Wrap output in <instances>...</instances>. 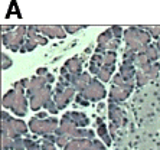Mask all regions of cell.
I'll return each instance as SVG.
<instances>
[{
  "instance_id": "15",
  "label": "cell",
  "mask_w": 160,
  "mask_h": 150,
  "mask_svg": "<svg viewBox=\"0 0 160 150\" xmlns=\"http://www.w3.org/2000/svg\"><path fill=\"white\" fill-rule=\"evenodd\" d=\"M67 116L71 118L72 121L75 123L77 127H87L89 124V118L84 114V112H78V111H71V112H67Z\"/></svg>"
},
{
  "instance_id": "12",
  "label": "cell",
  "mask_w": 160,
  "mask_h": 150,
  "mask_svg": "<svg viewBox=\"0 0 160 150\" xmlns=\"http://www.w3.org/2000/svg\"><path fill=\"white\" fill-rule=\"evenodd\" d=\"M39 32L46 38H58L63 39L67 36V32L62 26H39Z\"/></svg>"
},
{
  "instance_id": "30",
  "label": "cell",
  "mask_w": 160,
  "mask_h": 150,
  "mask_svg": "<svg viewBox=\"0 0 160 150\" xmlns=\"http://www.w3.org/2000/svg\"><path fill=\"white\" fill-rule=\"evenodd\" d=\"M71 137H69V136H58V137H56V144H58V146L59 147H65L68 144V143L71 142Z\"/></svg>"
},
{
  "instance_id": "43",
  "label": "cell",
  "mask_w": 160,
  "mask_h": 150,
  "mask_svg": "<svg viewBox=\"0 0 160 150\" xmlns=\"http://www.w3.org/2000/svg\"><path fill=\"white\" fill-rule=\"evenodd\" d=\"M156 46H157V49H159V51H160V39H159V41H157V45H156Z\"/></svg>"
},
{
  "instance_id": "11",
  "label": "cell",
  "mask_w": 160,
  "mask_h": 150,
  "mask_svg": "<svg viewBox=\"0 0 160 150\" xmlns=\"http://www.w3.org/2000/svg\"><path fill=\"white\" fill-rule=\"evenodd\" d=\"M108 114H110V120H111V126H110V130H116V128H118L121 124H123L124 118H123V112H121V110L117 107V105L110 104V110H108Z\"/></svg>"
},
{
  "instance_id": "36",
  "label": "cell",
  "mask_w": 160,
  "mask_h": 150,
  "mask_svg": "<svg viewBox=\"0 0 160 150\" xmlns=\"http://www.w3.org/2000/svg\"><path fill=\"white\" fill-rule=\"evenodd\" d=\"M91 150H107L105 146L101 143V140H92V147Z\"/></svg>"
},
{
  "instance_id": "7",
  "label": "cell",
  "mask_w": 160,
  "mask_h": 150,
  "mask_svg": "<svg viewBox=\"0 0 160 150\" xmlns=\"http://www.w3.org/2000/svg\"><path fill=\"white\" fill-rule=\"evenodd\" d=\"M3 121H8V136L12 137V139H19L22 134L28 133V126L22 120L10 118V120H3Z\"/></svg>"
},
{
  "instance_id": "8",
  "label": "cell",
  "mask_w": 160,
  "mask_h": 150,
  "mask_svg": "<svg viewBox=\"0 0 160 150\" xmlns=\"http://www.w3.org/2000/svg\"><path fill=\"white\" fill-rule=\"evenodd\" d=\"M75 91H77V90H75V88H72V87H67V88H65V90H62V91H55L53 101L56 102L58 108L62 110V108H65V107L69 104V101L74 98Z\"/></svg>"
},
{
  "instance_id": "5",
  "label": "cell",
  "mask_w": 160,
  "mask_h": 150,
  "mask_svg": "<svg viewBox=\"0 0 160 150\" xmlns=\"http://www.w3.org/2000/svg\"><path fill=\"white\" fill-rule=\"evenodd\" d=\"M81 94L88 101H98V100H102L105 97V88L100 82V79H92L91 84Z\"/></svg>"
},
{
  "instance_id": "21",
  "label": "cell",
  "mask_w": 160,
  "mask_h": 150,
  "mask_svg": "<svg viewBox=\"0 0 160 150\" xmlns=\"http://www.w3.org/2000/svg\"><path fill=\"white\" fill-rule=\"evenodd\" d=\"M134 64L137 65L140 69H144L146 67H149V65H152L153 62L149 59V56L146 55L144 52H140V53H137V58H136V62Z\"/></svg>"
},
{
  "instance_id": "39",
  "label": "cell",
  "mask_w": 160,
  "mask_h": 150,
  "mask_svg": "<svg viewBox=\"0 0 160 150\" xmlns=\"http://www.w3.org/2000/svg\"><path fill=\"white\" fill-rule=\"evenodd\" d=\"M77 102H78V104H81V105H88L89 104V101L87 100L85 97H84V95H82L81 92H79L78 97H77Z\"/></svg>"
},
{
  "instance_id": "1",
  "label": "cell",
  "mask_w": 160,
  "mask_h": 150,
  "mask_svg": "<svg viewBox=\"0 0 160 150\" xmlns=\"http://www.w3.org/2000/svg\"><path fill=\"white\" fill-rule=\"evenodd\" d=\"M150 33L147 30H143L142 28H128L124 32V42L127 49H131L134 52H143L150 42Z\"/></svg>"
},
{
  "instance_id": "37",
  "label": "cell",
  "mask_w": 160,
  "mask_h": 150,
  "mask_svg": "<svg viewBox=\"0 0 160 150\" xmlns=\"http://www.w3.org/2000/svg\"><path fill=\"white\" fill-rule=\"evenodd\" d=\"M84 26H63V29H65V32L67 33H75V32H78V30H81Z\"/></svg>"
},
{
  "instance_id": "38",
  "label": "cell",
  "mask_w": 160,
  "mask_h": 150,
  "mask_svg": "<svg viewBox=\"0 0 160 150\" xmlns=\"http://www.w3.org/2000/svg\"><path fill=\"white\" fill-rule=\"evenodd\" d=\"M111 30H112V33H114V36H116L117 39H120V38L123 36V29H121L120 26H112Z\"/></svg>"
},
{
  "instance_id": "23",
  "label": "cell",
  "mask_w": 160,
  "mask_h": 150,
  "mask_svg": "<svg viewBox=\"0 0 160 150\" xmlns=\"http://www.w3.org/2000/svg\"><path fill=\"white\" fill-rule=\"evenodd\" d=\"M142 71L147 75L149 79H154V78H157V75H159V65L152 64V65H149V67H146L144 69H142Z\"/></svg>"
},
{
  "instance_id": "26",
  "label": "cell",
  "mask_w": 160,
  "mask_h": 150,
  "mask_svg": "<svg viewBox=\"0 0 160 150\" xmlns=\"http://www.w3.org/2000/svg\"><path fill=\"white\" fill-rule=\"evenodd\" d=\"M15 139L9 137L8 134H2V150H13Z\"/></svg>"
},
{
  "instance_id": "41",
  "label": "cell",
  "mask_w": 160,
  "mask_h": 150,
  "mask_svg": "<svg viewBox=\"0 0 160 150\" xmlns=\"http://www.w3.org/2000/svg\"><path fill=\"white\" fill-rule=\"evenodd\" d=\"M28 150H42V147H41V146H39V144H38V143H36L35 146H32V147H30V149H28Z\"/></svg>"
},
{
  "instance_id": "28",
  "label": "cell",
  "mask_w": 160,
  "mask_h": 150,
  "mask_svg": "<svg viewBox=\"0 0 160 150\" xmlns=\"http://www.w3.org/2000/svg\"><path fill=\"white\" fill-rule=\"evenodd\" d=\"M38 46V42L35 41V39H29V38H26V42H25V45L22 46V52H30V51H33L35 48Z\"/></svg>"
},
{
  "instance_id": "17",
  "label": "cell",
  "mask_w": 160,
  "mask_h": 150,
  "mask_svg": "<svg viewBox=\"0 0 160 150\" xmlns=\"http://www.w3.org/2000/svg\"><path fill=\"white\" fill-rule=\"evenodd\" d=\"M121 77H123L126 81H128V82H131L133 81V78L136 77V74H137V71L134 69L133 65H126L123 64L121 65V68H120V72H118Z\"/></svg>"
},
{
  "instance_id": "32",
  "label": "cell",
  "mask_w": 160,
  "mask_h": 150,
  "mask_svg": "<svg viewBox=\"0 0 160 150\" xmlns=\"http://www.w3.org/2000/svg\"><path fill=\"white\" fill-rule=\"evenodd\" d=\"M13 150H26L25 146V139H15V144H13Z\"/></svg>"
},
{
  "instance_id": "10",
  "label": "cell",
  "mask_w": 160,
  "mask_h": 150,
  "mask_svg": "<svg viewBox=\"0 0 160 150\" xmlns=\"http://www.w3.org/2000/svg\"><path fill=\"white\" fill-rule=\"evenodd\" d=\"M46 85H49L48 79H46V77H39V75H36V77H33V78L29 79V84H28V95H32V94L38 92V91L43 90Z\"/></svg>"
},
{
  "instance_id": "3",
  "label": "cell",
  "mask_w": 160,
  "mask_h": 150,
  "mask_svg": "<svg viewBox=\"0 0 160 150\" xmlns=\"http://www.w3.org/2000/svg\"><path fill=\"white\" fill-rule=\"evenodd\" d=\"M26 35H28L26 26H18L13 32L3 33L2 41H3V45L10 48L12 51H19V49H22V46L26 42Z\"/></svg>"
},
{
  "instance_id": "16",
  "label": "cell",
  "mask_w": 160,
  "mask_h": 150,
  "mask_svg": "<svg viewBox=\"0 0 160 150\" xmlns=\"http://www.w3.org/2000/svg\"><path fill=\"white\" fill-rule=\"evenodd\" d=\"M63 68H67V71L69 72V74H74V75L81 74L82 59L81 58H72V59L67 61V64H65V67Z\"/></svg>"
},
{
  "instance_id": "29",
  "label": "cell",
  "mask_w": 160,
  "mask_h": 150,
  "mask_svg": "<svg viewBox=\"0 0 160 150\" xmlns=\"http://www.w3.org/2000/svg\"><path fill=\"white\" fill-rule=\"evenodd\" d=\"M147 81H149L147 75H146L142 69L137 71V74H136V82H137V85H144V84H147Z\"/></svg>"
},
{
  "instance_id": "2",
  "label": "cell",
  "mask_w": 160,
  "mask_h": 150,
  "mask_svg": "<svg viewBox=\"0 0 160 150\" xmlns=\"http://www.w3.org/2000/svg\"><path fill=\"white\" fill-rule=\"evenodd\" d=\"M29 127L32 133L39 136H46V134H53L58 130V120L55 117H49V118H38L33 117L29 121Z\"/></svg>"
},
{
  "instance_id": "14",
  "label": "cell",
  "mask_w": 160,
  "mask_h": 150,
  "mask_svg": "<svg viewBox=\"0 0 160 150\" xmlns=\"http://www.w3.org/2000/svg\"><path fill=\"white\" fill-rule=\"evenodd\" d=\"M131 91L127 90V88H121V87H111V91H110V98L111 101H124L128 95H130Z\"/></svg>"
},
{
  "instance_id": "19",
  "label": "cell",
  "mask_w": 160,
  "mask_h": 150,
  "mask_svg": "<svg viewBox=\"0 0 160 150\" xmlns=\"http://www.w3.org/2000/svg\"><path fill=\"white\" fill-rule=\"evenodd\" d=\"M97 133H98V136H100L101 139L104 140L105 146H110V144H111V139H110V136H108V133H107V127H105V124L102 123V121H100V120H98Z\"/></svg>"
},
{
  "instance_id": "31",
  "label": "cell",
  "mask_w": 160,
  "mask_h": 150,
  "mask_svg": "<svg viewBox=\"0 0 160 150\" xmlns=\"http://www.w3.org/2000/svg\"><path fill=\"white\" fill-rule=\"evenodd\" d=\"M45 108L48 110L49 112H51V114H56V112H58V105H56V102L53 101V100H49L48 102H46V105H45Z\"/></svg>"
},
{
  "instance_id": "25",
  "label": "cell",
  "mask_w": 160,
  "mask_h": 150,
  "mask_svg": "<svg viewBox=\"0 0 160 150\" xmlns=\"http://www.w3.org/2000/svg\"><path fill=\"white\" fill-rule=\"evenodd\" d=\"M136 58H137V55H136V52L134 51H131V49H126V52H124L123 55V64L126 65H133L134 62H136Z\"/></svg>"
},
{
  "instance_id": "9",
  "label": "cell",
  "mask_w": 160,
  "mask_h": 150,
  "mask_svg": "<svg viewBox=\"0 0 160 150\" xmlns=\"http://www.w3.org/2000/svg\"><path fill=\"white\" fill-rule=\"evenodd\" d=\"M91 77H89V74H87V72H81V74L78 75H71V87L72 88H75L77 91H79V92H82V91L85 90L87 87L91 84Z\"/></svg>"
},
{
  "instance_id": "34",
  "label": "cell",
  "mask_w": 160,
  "mask_h": 150,
  "mask_svg": "<svg viewBox=\"0 0 160 150\" xmlns=\"http://www.w3.org/2000/svg\"><path fill=\"white\" fill-rule=\"evenodd\" d=\"M9 67H12L10 58H8L6 53H2V68H3V69H8Z\"/></svg>"
},
{
  "instance_id": "4",
  "label": "cell",
  "mask_w": 160,
  "mask_h": 150,
  "mask_svg": "<svg viewBox=\"0 0 160 150\" xmlns=\"http://www.w3.org/2000/svg\"><path fill=\"white\" fill-rule=\"evenodd\" d=\"M25 87L22 85L20 81L15 84V91H16V101L13 105V112L18 117H23L28 112V101H26V94H25Z\"/></svg>"
},
{
  "instance_id": "33",
  "label": "cell",
  "mask_w": 160,
  "mask_h": 150,
  "mask_svg": "<svg viewBox=\"0 0 160 150\" xmlns=\"http://www.w3.org/2000/svg\"><path fill=\"white\" fill-rule=\"evenodd\" d=\"M42 150H56L55 149V143L49 142V140H42V144H41Z\"/></svg>"
},
{
  "instance_id": "35",
  "label": "cell",
  "mask_w": 160,
  "mask_h": 150,
  "mask_svg": "<svg viewBox=\"0 0 160 150\" xmlns=\"http://www.w3.org/2000/svg\"><path fill=\"white\" fill-rule=\"evenodd\" d=\"M147 32L150 33V36L160 39V26H156V28H147Z\"/></svg>"
},
{
  "instance_id": "22",
  "label": "cell",
  "mask_w": 160,
  "mask_h": 150,
  "mask_svg": "<svg viewBox=\"0 0 160 150\" xmlns=\"http://www.w3.org/2000/svg\"><path fill=\"white\" fill-rule=\"evenodd\" d=\"M112 71H114V67H102L100 69V72L97 74V79H101L102 82H107L110 77H111Z\"/></svg>"
},
{
  "instance_id": "24",
  "label": "cell",
  "mask_w": 160,
  "mask_h": 150,
  "mask_svg": "<svg viewBox=\"0 0 160 150\" xmlns=\"http://www.w3.org/2000/svg\"><path fill=\"white\" fill-rule=\"evenodd\" d=\"M143 52L149 56V59L152 61V62H154V61L159 58V49H157L156 45H149L144 51H143Z\"/></svg>"
},
{
  "instance_id": "13",
  "label": "cell",
  "mask_w": 160,
  "mask_h": 150,
  "mask_svg": "<svg viewBox=\"0 0 160 150\" xmlns=\"http://www.w3.org/2000/svg\"><path fill=\"white\" fill-rule=\"evenodd\" d=\"M92 140L89 139H74L63 147V150H91Z\"/></svg>"
},
{
  "instance_id": "20",
  "label": "cell",
  "mask_w": 160,
  "mask_h": 150,
  "mask_svg": "<svg viewBox=\"0 0 160 150\" xmlns=\"http://www.w3.org/2000/svg\"><path fill=\"white\" fill-rule=\"evenodd\" d=\"M112 85H116V87H121V88H127V90H133V87H134V84H133V81L131 82H128V81H126V79L121 77L120 74H117L114 78H112Z\"/></svg>"
},
{
  "instance_id": "27",
  "label": "cell",
  "mask_w": 160,
  "mask_h": 150,
  "mask_svg": "<svg viewBox=\"0 0 160 150\" xmlns=\"http://www.w3.org/2000/svg\"><path fill=\"white\" fill-rule=\"evenodd\" d=\"M116 52H112V51H108V52L104 53V65L102 67H114L116 64Z\"/></svg>"
},
{
  "instance_id": "40",
  "label": "cell",
  "mask_w": 160,
  "mask_h": 150,
  "mask_svg": "<svg viewBox=\"0 0 160 150\" xmlns=\"http://www.w3.org/2000/svg\"><path fill=\"white\" fill-rule=\"evenodd\" d=\"M46 74H48L46 68H39V69H38V75H39V77H45Z\"/></svg>"
},
{
  "instance_id": "6",
  "label": "cell",
  "mask_w": 160,
  "mask_h": 150,
  "mask_svg": "<svg viewBox=\"0 0 160 150\" xmlns=\"http://www.w3.org/2000/svg\"><path fill=\"white\" fill-rule=\"evenodd\" d=\"M51 97H52V90H51V87L49 85H46L43 90L38 91V92L32 94V95L29 97L30 108L36 111V110H39L41 107H45L46 102L51 100Z\"/></svg>"
},
{
  "instance_id": "18",
  "label": "cell",
  "mask_w": 160,
  "mask_h": 150,
  "mask_svg": "<svg viewBox=\"0 0 160 150\" xmlns=\"http://www.w3.org/2000/svg\"><path fill=\"white\" fill-rule=\"evenodd\" d=\"M15 101H16V91H15V88H13V90H9L8 92L3 95L2 105H3L4 108H13Z\"/></svg>"
},
{
  "instance_id": "42",
  "label": "cell",
  "mask_w": 160,
  "mask_h": 150,
  "mask_svg": "<svg viewBox=\"0 0 160 150\" xmlns=\"http://www.w3.org/2000/svg\"><path fill=\"white\" fill-rule=\"evenodd\" d=\"M36 117H38V118H46V117H48V114H46V112H39Z\"/></svg>"
}]
</instances>
